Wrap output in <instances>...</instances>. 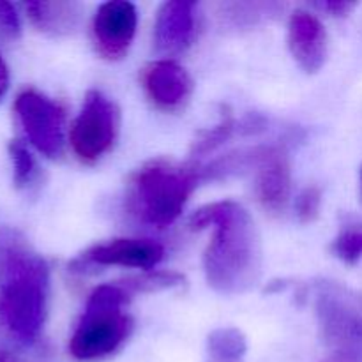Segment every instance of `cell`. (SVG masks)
Segmentation results:
<instances>
[{
	"instance_id": "obj_1",
	"label": "cell",
	"mask_w": 362,
	"mask_h": 362,
	"mask_svg": "<svg viewBox=\"0 0 362 362\" xmlns=\"http://www.w3.org/2000/svg\"><path fill=\"white\" fill-rule=\"evenodd\" d=\"M187 226L194 232L212 228L204 253V272L214 292L237 296L257 285L262 276L260 233L243 205L232 200L204 205L191 216Z\"/></svg>"
},
{
	"instance_id": "obj_2",
	"label": "cell",
	"mask_w": 362,
	"mask_h": 362,
	"mask_svg": "<svg viewBox=\"0 0 362 362\" xmlns=\"http://www.w3.org/2000/svg\"><path fill=\"white\" fill-rule=\"evenodd\" d=\"M202 180L200 168L170 159H152L129 177L126 207L138 221L165 228L177 221Z\"/></svg>"
},
{
	"instance_id": "obj_3",
	"label": "cell",
	"mask_w": 362,
	"mask_h": 362,
	"mask_svg": "<svg viewBox=\"0 0 362 362\" xmlns=\"http://www.w3.org/2000/svg\"><path fill=\"white\" fill-rule=\"evenodd\" d=\"M131 297L119 281L92 290L69 339V354L74 361H105L126 345L134 329L133 317L126 311Z\"/></svg>"
},
{
	"instance_id": "obj_4",
	"label": "cell",
	"mask_w": 362,
	"mask_h": 362,
	"mask_svg": "<svg viewBox=\"0 0 362 362\" xmlns=\"http://www.w3.org/2000/svg\"><path fill=\"white\" fill-rule=\"evenodd\" d=\"M313 293L324 345L332 356L362 362V293L334 281L317 283Z\"/></svg>"
},
{
	"instance_id": "obj_5",
	"label": "cell",
	"mask_w": 362,
	"mask_h": 362,
	"mask_svg": "<svg viewBox=\"0 0 362 362\" xmlns=\"http://www.w3.org/2000/svg\"><path fill=\"white\" fill-rule=\"evenodd\" d=\"M119 129V106L101 90H88L69 131V144L78 161L95 165L113 148Z\"/></svg>"
},
{
	"instance_id": "obj_6",
	"label": "cell",
	"mask_w": 362,
	"mask_h": 362,
	"mask_svg": "<svg viewBox=\"0 0 362 362\" xmlns=\"http://www.w3.org/2000/svg\"><path fill=\"white\" fill-rule=\"evenodd\" d=\"M14 113L28 144L49 159L60 158L66 144V110L35 88H23L14 99Z\"/></svg>"
},
{
	"instance_id": "obj_7",
	"label": "cell",
	"mask_w": 362,
	"mask_h": 362,
	"mask_svg": "<svg viewBox=\"0 0 362 362\" xmlns=\"http://www.w3.org/2000/svg\"><path fill=\"white\" fill-rule=\"evenodd\" d=\"M255 197L269 214H283L292 193V166L285 147L258 145L253 147Z\"/></svg>"
},
{
	"instance_id": "obj_8",
	"label": "cell",
	"mask_w": 362,
	"mask_h": 362,
	"mask_svg": "<svg viewBox=\"0 0 362 362\" xmlns=\"http://www.w3.org/2000/svg\"><path fill=\"white\" fill-rule=\"evenodd\" d=\"M165 257V247L152 239H112L94 244L71 262L73 272H83L87 267H131L141 272L152 271Z\"/></svg>"
},
{
	"instance_id": "obj_9",
	"label": "cell",
	"mask_w": 362,
	"mask_h": 362,
	"mask_svg": "<svg viewBox=\"0 0 362 362\" xmlns=\"http://www.w3.org/2000/svg\"><path fill=\"white\" fill-rule=\"evenodd\" d=\"M138 27V11L127 0H110L98 7L92 20V41L105 60L115 62L127 55Z\"/></svg>"
},
{
	"instance_id": "obj_10",
	"label": "cell",
	"mask_w": 362,
	"mask_h": 362,
	"mask_svg": "<svg viewBox=\"0 0 362 362\" xmlns=\"http://www.w3.org/2000/svg\"><path fill=\"white\" fill-rule=\"evenodd\" d=\"M141 87L156 110L177 113L186 108L193 94V78L172 59L154 60L141 71Z\"/></svg>"
},
{
	"instance_id": "obj_11",
	"label": "cell",
	"mask_w": 362,
	"mask_h": 362,
	"mask_svg": "<svg viewBox=\"0 0 362 362\" xmlns=\"http://www.w3.org/2000/svg\"><path fill=\"white\" fill-rule=\"evenodd\" d=\"M197 9L194 2L170 0L159 6L154 23V46L163 55H180L197 37Z\"/></svg>"
},
{
	"instance_id": "obj_12",
	"label": "cell",
	"mask_w": 362,
	"mask_h": 362,
	"mask_svg": "<svg viewBox=\"0 0 362 362\" xmlns=\"http://www.w3.org/2000/svg\"><path fill=\"white\" fill-rule=\"evenodd\" d=\"M288 48L297 66L308 74L324 67L329 53L327 30L315 14L296 11L288 21Z\"/></svg>"
},
{
	"instance_id": "obj_13",
	"label": "cell",
	"mask_w": 362,
	"mask_h": 362,
	"mask_svg": "<svg viewBox=\"0 0 362 362\" xmlns=\"http://www.w3.org/2000/svg\"><path fill=\"white\" fill-rule=\"evenodd\" d=\"M45 271L48 264L20 230L0 228V290Z\"/></svg>"
},
{
	"instance_id": "obj_14",
	"label": "cell",
	"mask_w": 362,
	"mask_h": 362,
	"mask_svg": "<svg viewBox=\"0 0 362 362\" xmlns=\"http://www.w3.org/2000/svg\"><path fill=\"white\" fill-rule=\"evenodd\" d=\"M23 7L30 23L52 37L74 34L83 20V6L74 0H32Z\"/></svg>"
},
{
	"instance_id": "obj_15",
	"label": "cell",
	"mask_w": 362,
	"mask_h": 362,
	"mask_svg": "<svg viewBox=\"0 0 362 362\" xmlns=\"http://www.w3.org/2000/svg\"><path fill=\"white\" fill-rule=\"evenodd\" d=\"M247 341L237 327H218L207 338V362H244Z\"/></svg>"
},
{
	"instance_id": "obj_16",
	"label": "cell",
	"mask_w": 362,
	"mask_h": 362,
	"mask_svg": "<svg viewBox=\"0 0 362 362\" xmlns=\"http://www.w3.org/2000/svg\"><path fill=\"white\" fill-rule=\"evenodd\" d=\"M131 296L134 293H156L165 292V290L180 288L186 285V278L180 272L175 271H145L136 276H129V278L119 281Z\"/></svg>"
},
{
	"instance_id": "obj_17",
	"label": "cell",
	"mask_w": 362,
	"mask_h": 362,
	"mask_svg": "<svg viewBox=\"0 0 362 362\" xmlns=\"http://www.w3.org/2000/svg\"><path fill=\"white\" fill-rule=\"evenodd\" d=\"M235 117H233L232 110L228 106H223L221 115L216 126L209 127V129L200 131L198 136L194 138L193 145H191V156H207L214 152L216 148L221 147L226 140L232 138L235 129H239Z\"/></svg>"
},
{
	"instance_id": "obj_18",
	"label": "cell",
	"mask_w": 362,
	"mask_h": 362,
	"mask_svg": "<svg viewBox=\"0 0 362 362\" xmlns=\"http://www.w3.org/2000/svg\"><path fill=\"white\" fill-rule=\"evenodd\" d=\"M13 165V182L16 189H30L39 180V166L30 148L20 140H13L7 147Z\"/></svg>"
},
{
	"instance_id": "obj_19",
	"label": "cell",
	"mask_w": 362,
	"mask_h": 362,
	"mask_svg": "<svg viewBox=\"0 0 362 362\" xmlns=\"http://www.w3.org/2000/svg\"><path fill=\"white\" fill-rule=\"evenodd\" d=\"M279 4H225L223 16L233 25V27H250L257 21L264 20L269 14H274L279 9Z\"/></svg>"
},
{
	"instance_id": "obj_20",
	"label": "cell",
	"mask_w": 362,
	"mask_h": 362,
	"mask_svg": "<svg viewBox=\"0 0 362 362\" xmlns=\"http://www.w3.org/2000/svg\"><path fill=\"white\" fill-rule=\"evenodd\" d=\"M332 253L345 264H356L362 257V230H343L332 243Z\"/></svg>"
},
{
	"instance_id": "obj_21",
	"label": "cell",
	"mask_w": 362,
	"mask_h": 362,
	"mask_svg": "<svg viewBox=\"0 0 362 362\" xmlns=\"http://www.w3.org/2000/svg\"><path fill=\"white\" fill-rule=\"evenodd\" d=\"M322 209V191L318 186H308L299 193L296 200V214L300 223L310 225L317 221Z\"/></svg>"
},
{
	"instance_id": "obj_22",
	"label": "cell",
	"mask_w": 362,
	"mask_h": 362,
	"mask_svg": "<svg viewBox=\"0 0 362 362\" xmlns=\"http://www.w3.org/2000/svg\"><path fill=\"white\" fill-rule=\"evenodd\" d=\"M21 34V21L16 6L0 0V45H11Z\"/></svg>"
},
{
	"instance_id": "obj_23",
	"label": "cell",
	"mask_w": 362,
	"mask_h": 362,
	"mask_svg": "<svg viewBox=\"0 0 362 362\" xmlns=\"http://www.w3.org/2000/svg\"><path fill=\"white\" fill-rule=\"evenodd\" d=\"M317 9H320L322 13H327L331 16L336 18H345L349 16L350 13L356 7V2H341V0H324V2L313 4Z\"/></svg>"
},
{
	"instance_id": "obj_24",
	"label": "cell",
	"mask_w": 362,
	"mask_h": 362,
	"mask_svg": "<svg viewBox=\"0 0 362 362\" xmlns=\"http://www.w3.org/2000/svg\"><path fill=\"white\" fill-rule=\"evenodd\" d=\"M0 362H32L25 356H21L18 350L7 349V346H0Z\"/></svg>"
},
{
	"instance_id": "obj_25",
	"label": "cell",
	"mask_w": 362,
	"mask_h": 362,
	"mask_svg": "<svg viewBox=\"0 0 362 362\" xmlns=\"http://www.w3.org/2000/svg\"><path fill=\"white\" fill-rule=\"evenodd\" d=\"M7 88H9V67H7L6 60L0 55V101L6 95Z\"/></svg>"
},
{
	"instance_id": "obj_26",
	"label": "cell",
	"mask_w": 362,
	"mask_h": 362,
	"mask_svg": "<svg viewBox=\"0 0 362 362\" xmlns=\"http://www.w3.org/2000/svg\"><path fill=\"white\" fill-rule=\"evenodd\" d=\"M324 362H356V361L346 359V357H341V356H331L329 359H325Z\"/></svg>"
},
{
	"instance_id": "obj_27",
	"label": "cell",
	"mask_w": 362,
	"mask_h": 362,
	"mask_svg": "<svg viewBox=\"0 0 362 362\" xmlns=\"http://www.w3.org/2000/svg\"><path fill=\"white\" fill-rule=\"evenodd\" d=\"M361 182H362V168H361Z\"/></svg>"
}]
</instances>
